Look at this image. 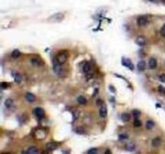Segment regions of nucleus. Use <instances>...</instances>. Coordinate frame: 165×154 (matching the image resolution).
I'll return each mask as SVG.
<instances>
[{
    "mask_svg": "<svg viewBox=\"0 0 165 154\" xmlns=\"http://www.w3.org/2000/svg\"><path fill=\"white\" fill-rule=\"evenodd\" d=\"M64 17H65V15H64L62 13H56V14H55V15H52L51 17L49 18V22L59 23V22L62 21V20L64 19Z\"/></svg>",
    "mask_w": 165,
    "mask_h": 154,
    "instance_id": "1",
    "label": "nucleus"
},
{
    "mask_svg": "<svg viewBox=\"0 0 165 154\" xmlns=\"http://www.w3.org/2000/svg\"><path fill=\"white\" fill-rule=\"evenodd\" d=\"M56 59L61 64L65 63L66 60H67V55H66L65 52H61V53H60L58 56H57Z\"/></svg>",
    "mask_w": 165,
    "mask_h": 154,
    "instance_id": "2",
    "label": "nucleus"
},
{
    "mask_svg": "<svg viewBox=\"0 0 165 154\" xmlns=\"http://www.w3.org/2000/svg\"><path fill=\"white\" fill-rule=\"evenodd\" d=\"M122 63L123 65L127 67V68H129L130 70L134 69V65H133V63H131V61H130V59H126L125 57H123V58L122 59Z\"/></svg>",
    "mask_w": 165,
    "mask_h": 154,
    "instance_id": "3",
    "label": "nucleus"
},
{
    "mask_svg": "<svg viewBox=\"0 0 165 154\" xmlns=\"http://www.w3.org/2000/svg\"><path fill=\"white\" fill-rule=\"evenodd\" d=\"M34 113L36 116L38 117V118H43V116H44V112H43V110L41 108H36L34 110Z\"/></svg>",
    "mask_w": 165,
    "mask_h": 154,
    "instance_id": "4",
    "label": "nucleus"
},
{
    "mask_svg": "<svg viewBox=\"0 0 165 154\" xmlns=\"http://www.w3.org/2000/svg\"><path fill=\"white\" fill-rule=\"evenodd\" d=\"M147 19L146 17H143V16L138 18V19H137V23H138L139 26H140V27L145 26L147 24Z\"/></svg>",
    "mask_w": 165,
    "mask_h": 154,
    "instance_id": "5",
    "label": "nucleus"
},
{
    "mask_svg": "<svg viewBox=\"0 0 165 154\" xmlns=\"http://www.w3.org/2000/svg\"><path fill=\"white\" fill-rule=\"evenodd\" d=\"M106 116H107V107H106V105L104 104H102V106L100 109V116L104 118V117H106Z\"/></svg>",
    "mask_w": 165,
    "mask_h": 154,
    "instance_id": "6",
    "label": "nucleus"
},
{
    "mask_svg": "<svg viewBox=\"0 0 165 154\" xmlns=\"http://www.w3.org/2000/svg\"><path fill=\"white\" fill-rule=\"evenodd\" d=\"M146 43H147L146 38L143 37V36H139V37L136 39V43L139 46H144L146 44Z\"/></svg>",
    "mask_w": 165,
    "mask_h": 154,
    "instance_id": "7",
    "label": "nucleus"
},
{
    "mask_svg": "<svg viewBox=\"0 0 165 154\" xmlns=\"http://www.w3.org/2000/svg\"><path fill=\"white\" fill-rule=\"evenodd\" d=\"M148 65H149V68H150L151 69H155V68L157 67L156 59H155V58H151L150 60H149Z\"/></svg>",
    "mask_w": 165,
    "mask_h": 154,
    "instance_id": "8",
    "label": "nucleus"
},
{
    "mask_svg": "<svg viewBox=\"0 0 165 154\" xmlns=\"http://www.w3.org/2000/svg\"><path fill=\"white\" fill-rule=\"evenodd\" d=\"M46 148L50 151H54L57 148V144L55 142H49L46 144Z\"/></svg>",
    "mask_w": 165,
    "mask_h": 154,
    "instance_id": "9",
    "label": "nucleus"
},
{
    "mask_svg": "<svg viewBox=\"0 0 165 154\" xmlns=\"http://www.w3.org/2000/svg\"><path fill=\"white\" fill-rule=\"evenodd\" d=\"M145 68H146V63L143 60L139 61L138 64H137V68H138L139 72H143L145 70Z\"/></svg>",
    "mask_w": 165,
    "mask_h": 154,
    "instance_id": "10",
    "label": "nucleus"
},
{
    "mask_svg": "<svg viewBox=\"0 0 165 154\" xmlns=\"http://www.w3.org/2000/svg\"><path fill=\"white\" fill-rule=\"evenodd\" d=\"M25 97H26V100L28 101V102L30 103H31V102H34L36 100V96L33 95L32 93H27L26 94V96H25Z\"/></svg>",
    "mask_w": 165,
    "mask_h": 154,
    "instance_id": "11",
    "label": "nucleus"
},
{
    "mask_svg": "<svg viewBox=\"0 0 165 154\" xmlns=\"http://www.w3.org/2000/svg\"><path fill=\"white\" fill-rule=\"evenodd\" d=\"M152 144L153 147H155V148H158V147L160 145V144H161V140H160V138H159V137H156V138L153 139Z\"/></svg>",
    "mask_w": 165,
    "mask_h": 154,
    "instance_id": "12",
    "label": "nucleus"
},
{
    "mask_svg": "<svg viewBox=\"0 0 165 154\" xmlns=\"http://www.w3.org/2000/svg\"><path fill=\"white\" fill-rule=\"evenodd\" d=\"M13 100H11V99H6V101H5V106L7 108H12V106H13Z\"/></svg>",
    "mask_w": 165,
    "mask_h": 154,
    "instance_id": "13",
    "label": "nucleus"
},
{
    "mask_svg": "<svg viewBox=\"0 0 165 154\" xmlns=\"http://www.w3.org/2000/svg\"><path fill=\"white\" fill-rule=\"evenodd\" d=\"M26 153H30V154H35V153H38L39 151L36 147H30V148L27 149V151L26 152Z\"/></svg>",
    "mask_w": 165,
    "mask_h": 154,
    "instance_id": "14",
    "label": "nucleus"
},
{
    "mask_svg": "<svg viewBox=\"0 0 165 154\" xmlns=\"http://www.w3.org/2000/svg\"><path fill=\"white\" fill-rule=\"evenodd\" d=\"M19 56H20V51L19 50H14L12 51V53H11V57L14 59L19 58Z\"/></svg>",
    "mask_w": 165,
    "mask_h": 154,
    "instance_id": "15",
    "label": "nucleus"
},
{
    "mask_svg": "<svg viewBox=\"0 0 165 154\" xmlns=\"http://www.w3.org/2000/svg\"><path fill=\"white\" fill-rule=\"evenodd\" d=\"M155 124L152 120H147L146 123V128L147 129H152V128L154 127Z\"/></svg>",
    "mask_w": 165,
    "mask_h": 154,
    "instance_id": "16",
    "label": "nucleus"
},
{
    "mask_svg": "<svg viewBox=\"0 0 165 154\" xmlns=\"http://www.w3.org/2000/svg\"><path fill=\"white\" fill-rule=\"evenodd\" d=\"M77 101H78V103L80 104H86L87 103V100L86 98L84 97V96H79L78 98H77Z\"/></svg>",
    "mask_w": 165,
    "mask_h": 154,
    "instance_id": "17",
    "label": "nucleus"
},
{
    "mask_svg": "<svg viewBox=\"0 0 165 154\" xmlns=\"http://www.w3.org/2000/svg\"><path fill=\"white\" fill-rule=\"evenodd\" d=\"M134 148H135V146H134V144L132 143H128L127 145H126V148H127V150L131 152V151H134Z\"/></svg>",
    "mask_w": 165,
    "mask_h": 154,
    "instance_id": "18",
    "label": "nucleus"
},
{
    "mask_svg": "<svg viewBox=\"0 0 165 154\" xmlns=\"http://www.w3.org/2000/svg\"><path fill=\"white\" fill-rule=\"evenodd\" d=\"M31 63H32L34 66H40L41 64L40 60L39 59H37V58H33L31 60Z\"/></svg>",
    "mask_w": 165,
    "mask_h": 154,
    "instance_id": "19",
    "label": "nucleus"
},
{
    "mask_svg": "<svg viewBox=\"0 0 165 154\" xmlns=\"http://www.w3.org/2000/svg\"><path fill=\"white\" fill-rule=\"evenodd\" d=\"M122 121H124V122H127V121H129L130 120V115L129 114H127V113H123L122 115Z\"/></svg>",
    "mask_w": 165,
    "mask_h": 154,
    "instance_id": "20",
    "label": "nucleus"
},
{
    "mask_svg": "<svg viewBox=\"0 0 165 154\" xmlns=\"http://www.w3.org/2000/svg\"><path fill=\"white\" fill-rule=\"evenodd\" d=\"M15 83H17V84H20L22 81L21 75H20L19 74H18V73H16V74L15 75Z\"/></svg>",
    "mask_w": 165,
    "mask_h": 154,
    "instance_id": "21",
    "label": "nucleus"
},
{
    "mask_svg": "<svg viewBox=\"0 0 165 154\" xmlns=\"http://www.w3.org/2000/svg\"><path fill=\"white\" fill-rule=\"evenodd\" d=\"M83 71L85 72H89L90 71V66H89V63H86L83 67Z\"/></svg>",
    "mask_w": 165,
    "mask_h": 154,
    "instance_id": "22",
    "label": "nucleus"
},
{
    "mask_svg": "<svg viewBox=\"0 0 165 154\" xmlns=\"http://www.w3.org/2000/svg\"><path fill=\"white\" fill-rule=\"evenodd\" d=\"M140 115H141V112H139V110L135 109V110H134V111H133V116L135 117V118H139Z\"/></svg>",
    "mask_w": 165,
    "mask_h": 154,
    "instance_id": "23",
    "label": "nucleus"
},
{
    "mask_svg": "<svg viewBox=\"0 0 165 154\" xmlns=\"http://www.w3.org/2000/svg\"><path fill=\"white\" fill-rule=\"evenodd\" d=\"M142 125V123H141V121L139 120L138 118H136L135 120H134V125L135 126V127H140Z\"/></svg>",
    "mask_w": 165,
    "mask_h": 154,
    "instance_id": "24",
    "label": "nucleus"
},
{
    "mask_svg": "<svg viewBox=\"0 0 165 154\" xmlns=\"http://www.w3.org/2000/svg\"><path fill=\"white\" fill-rule=\"evenodd\" d=\"M97 153H98V149L95 148H93L89 149V150L88 151V153H89V154H95Z\"/></svg>",
    "mask_w": 165,
    "mask_h": 154,
    "instance_id": "25",
    "label": "nucleus"
},
{
    "mask_svg": "<svg viewBox=\"0 0 165 154\" xmlns=\"http://www.w3.org/2000/svg\"><path fill=\"white\" fill-rule=\"evenodd\" d=\"M159 80L163 83H165V74H162L159 76Z\"/></svg>",
    "mask_w": 165,
    "mask_h": 154,
    "instance_id": "26",
    "label": "nucleus"
},
{
    "mask_svg": "<svg viewBox=\"0 0 165 154\" xmlns=\"http://www.w3.org/2000/svg\"><path fill=\"white\" fill-rule=\"evenodd\" d=\"M159 91L160 93L165 94V88H164V87H162V86H159Z\"/></svg>",
    "mask_w": 165,
    "mask_h": 154,
    "instance_id": "27",
    "label": "nucleus"
},
{
    "mask_svg": "<svg viewBox=\"0 0 165 154\" xmlns=\"http://www.w3.org/2000/svg\"><path fill=\"white\" fill-rule=\"evenodd\" d=\"M160 32H161V35L164 36V37H165V24L163 26L162 29H161V31Z\"/></svg>",
    "mask_w": 165,
    "mask_h": 154,
    "instance_id": "28",
    "label": "nucleus"
},
{
    "mask_svg": "<svg viewBox=\"0 0 165 154\" xmlns=\"http://www.w3.org/2000/svg\"><path fill=\"white\" fill-rule=\"evenodd\" d=\"M120 139H125V138H127V136H122V135H120Z\"/></svg>",
    "mask_w": 165,
    "mask_h": 154,
    "instance_id": "29",
    "label": "nucleus"
},
{
    "mask_svg": "<svg viewBox=\"0 0 165 154\" xmlns=\"http://www.w3.org/2000/svg\"><path fill=\"white\" fill-rule=\"evenodd\" d=\"M111 153V152L110 151V150H107V151L106 152V153Z\"/></svg>",
    "mask_w": 165,
    "mask_h": 154,
    "instance_id": "30",
    "label": "nucleus"
}]
</instances>
